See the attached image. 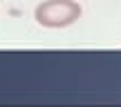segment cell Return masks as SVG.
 Instances as JSON below:
<instances>
[{"instance_id": "1", "label": "cell", "mask_w": 121, "mask_h": 107, "mask_svg": "<svg viewBox=\"0 0 121 107\" xmlns=\"http://www.w3.org/2000/svg\"><path fill=\"white\" fill-rule=\"evenodd\" d=\"M81 4L74 0H43L34 9V18L38 25L47 29H60L69 27L81 18Z\"/></svg>"}]
</instances>
